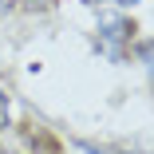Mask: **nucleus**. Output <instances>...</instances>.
I'll return each instance as SVG.
<instances>
[{
  "instance_id": "3",
  "label": "nucleus",
  "mask_w": 154,
  "mask_h": 154,
  "mask_svg": "<svg viewBox=\"0 0 154 154\" xmlns=\"http://www.w3.org/2000/svg\"><path fill=\"white\" fill-rule=\"evenodd\" d=\"M138 59H142V63H150V67H154V40L138 48Z\"/></svg>"
},
{
  "instance_id": "2",
  "label": "nucleus",
  "mask_w": 154,
  "mask_h": 154,
  "mask_svg": "<svg viewBox=\"0 0 154 154\" xmlns=\"http://www.w3.org/2000/svg\"><path fill=\"white\" fill-rule=\"evenodd\" d=\"M8 122H12V115H8V95H4V87H0V131H8Z\"/></svg>"
},
{
  "instance_id": "5",
  "label": "nucleus",
  "mask_w": 154,
  "mask_h": 154,
  "mask_svg": "<svg viewBox=\"0 0 154 154\" xmlns=\"http://www.w3.org/2000/svg\"><path fill=\"white\" fill-rule=\"evenodd\" d=\"M16 4H20V0H0V16H4L8 8H16Z\"/></svg>"
},
{
  "instance_id": "4",
  "label": "nucleus",
  "mask_w": 154,
  "mask_h": 154,
  "mask_svg": "<svg viewBox=\"0 0 154 154\" xmlns=\"http://www.w3.org/2000/svg\"><path fill=\"white\" fill-rule=\"evenodd\" d=\"M83 150H87V154H122V150H103V146H91V142H87Z\"/></svg>"
},
{
  "instance_id": "6",
  "label": "nucleus",
  "mask_w": 154,
  "mask_h": 154,
  "mask_svg": "<svg viewBox=\"0 0 154 154\" xmlns=\"http://www.w3.org/2000/svg\"><path fill=\"white\" fill-rule=\"evenodd\" d=\"M115 4H138V0H115Z\"/></svg>"
},
{
  "instance_id": "7",
  "label": "nucleus",
  "mask_w": 154,
  "mask_h": 154,
  "mask_svg": "<svg viewBox=\"0 0 154 154\" xmlns=\"http://www.w3.org/2000/svg\"><path fill=\"white\" fill-rule=\"evenodd\" d=\"M0 154H12V150H0Z\"/></svg>"
},
{
  "instance_id": "1",
  "label": "nucleus",
  "mask_w": 154,
  "mask_h": 154,
  "mask_svg": "<svg viewBox=\"0 0 154 154\" xmlns=\"http://www.w3.org/2000/svg\"><path fill=\"white\" fill-rule=\"evenodd\" d=\"M131 32H134V24L122 20V16H119V20H103V40H107L111 48H119L122 40H131Z\"/></svg>"
}]
</instances>
